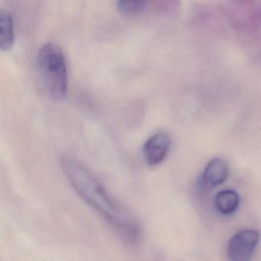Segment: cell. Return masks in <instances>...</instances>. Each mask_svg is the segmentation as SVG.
<instances>
[{
    "instance_id": "6da1fadb",
    "label": "cell",
    "mask_w": 261,
    "mask_h": 261,
    "mask_svg": "<svg viewBox=\"0 0 261 261\" xmlns=\"http://www.w3.org/2000/svg\"><path fill=\"white\" fill-rule=\"evenodd\" d=\"M61 167L76 193L94 209L129 246H136L142 238L137 218L107 190L97 175L79 159L71 155L61 157Z\"/></svg>"
},
{
    "instance_id": "7a4b0ae2",
    "label": "cell",
    "mask_w": 261,
    "mask_h": 261,
    "mask_svg": "<svg viewBox=\"0 0 261 261\" xmlns=\"http://www.w3.org/2000/svg\"><path fill=\"white\" fill-rule=\"evenodd\" d=\"M37 65L47 92L55 99L65 97L68 87V70L65 55L60 47L46 42L39 48Z\"/></svg>"
},
{
    "instance_id": "3957f363",
    "label": "cell",
    "mask_w": 261,
    "mask_h": 261,
    "mask_svg": "<svg viewBox=\"0 0 261 261\" xmlns=\"http://www.w3.org/2000/svg\"><path fill=\"white\" fill-rule=\"evenodd\" d=\"M260 237L256 229H244L237 232L227 243L228 261H251Z\"/></svg>"
},
{
    "instance_id": "277c9868",
    "label": "cell",
    "mask_w": 261,
    "mask_h": 261,
    "mask_svg": "<svg viewBox=\"0 0 261 261\" xmlns=\"http://www.w3.org/2000/svg\"><path fill=\"white\" fill-rule=\"evenodd\" d=\"M171 140L166 132L155 133L149 137L143 146L145 161L151 166L163 163L170 150Z\"/></svg>"
},
{
    "instance_id": "5b68a950",
    "label": "cell",
    "mask_w": 261,
    "mask_h": 261,
    "mask_svg": "<svg viewBox=\"0 0 261 261\" xmlns=\"http://www.w3.org/2000/svg\"><path fill=\"white\" fill-rule=\"evenodd\" d=\"M228 175L227 162L221 158H214L206 165L198 183L201 189L209 190L225 182Z\"/></svg>"
},
{
    "instance_id": "8992f818",
    "label": "cell",
    "mask_w": 261,
    "mask_h": 261,
    "mask_svg": "<svg viewBox=\"0 0 261 261\" xmlns=\"http://www.w3.org/2000/svg\"><path fill=\"white\" fill-rule=\"evenodd\" d=\"M239 205L240 196L236 191L225 189L215 195V208L222 215H231L238 210Z\"/></svg>"
},
{
    "instance_id": "52a82bcc",
    "label": "cell",
    "mask_w": 261,
    "mask_h": 261,
    "mask_svg": "<svg viewBox=\"0 0 261 261\" xmlns=\"http://www.w3.org/2000/svg\"><path fill=\"white\" fill-rule=\"evenodd\" d=\"M15 33L13 16L5 9L0 10V48L7 50L14 42Z\"/></svg>"
},
{
    "instance_id": "ba28073f",
    "label": "cell",
    "mask_w": 261,
    "mask_h": 261,
    "mask_svg": "<svg viewBox=\"0 0 261 261\" xmlns=\"http://www.w3.org/2000/svg\"><path fill=\"white\" fill-rule=\"evenodd\" d=\"M117 9L119 11L126 14H135L143 11L146 7V2L144 0H120L117 1Z\"/></svg>"
}]
</instances>
